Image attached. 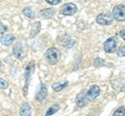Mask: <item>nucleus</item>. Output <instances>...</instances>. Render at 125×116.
Wrapping results in <instances>:
<instances>
[{"label":"nucleus","instance_id":"obj_1","mask_svg":"<svg viewBox=\"0 0 125 116\" xmlns=\"http://www.w3.org/2000/svg\"><path fill=\"white\" fill-rule=\"evenodd\" d=\"M27 42L24 40L19 41L18 42H16V45L13 48V55L16 57L18 60H22L26 57L27 54Z\"/></svg>","mask_w":125,"mask_h":116},{"label":"nucleus","instance_id":"obj_2","mask_svg":"<svg viewBox=\"0 0 125 116\" xmlns=\"http://www.w3.org/2000/svg\"><path fill=\"white\" fill-rule=\"evenodd\" d=\"M61 54H62L61 51L57 48L51 47V48H49L46 51L44 56H45V59H46L47 62H48L49 64H51V65H54V64H56L58 61H60Z\"/></svg>","mask_w":125,"mask_h":116},{"label":"nucleus","instance_id":"obj_3","mask_svg":"<svg viewBox=\"0 0 125 116\" xmlns=\"http://www.w3.org/2000/svg\"><path fill=\"white\" fill-rule=\"evenodd\" d=\"M100 94V87L98 85H92L88 90H85L84 92V99L87 100V103L89 102H95L96 99Z\"/></svg>","mask_w":125,"mask_h":116},{"label":"nucleus","instance_id":"obj_4","mask_svg":"<svg viewBox=\"0 0 125 116\" xmlns=\"http://www.w3.org/2000/svg\"><path fill=\"white\" fill-rule=\"evenodd\" d=\"M34 64H36L34 61H30L25 67V84H24V88H23V93H24L25 96L27 95V88H28V85H29L30 77L34 72V67H36Z\"/></svg>","mask_w":125,"mask_h":116},{"label":"nucleus","instance_id":"obj_5","mask_svg":"<svg viewBox=\"0 0 125 116\" xmlns=\"http://www.w3.org/2000/svg\"><path fill=\"white\" fill-rule=\"evenodd\" d=\"M114 20H115L114 16H113V14H111V13H101L96 18V22L98 23L99 25H102V26L112 25Z\"/></svg>","mask_w":125,"mask_h":116},{"label":"nucleus","instance_id":"obj_6","mask_svg":"<svg viewBox=\"0 0 125 116\" xmlns=\"http://www.w3.org/2000/svg\"><path fill=\"white\" fill-rule=\"evenodd\" d=\"M117 45H118V41H117L116 36H111L108 37L103 44V50L105 53L107 54H112L116 52L117 50Z\"/></svg>","mask_w":125,"mask_h":116},{"label":"nucleus","instance_id":"obj_7","mask_svg":"<svg viewBox=\"0 0 125 116\" xmlns=\"http://www.w3.org/2000/svg\"><path fill=\"white\" fill-rule=\"evenodd\" d=\"M113 16L114 19L118 22H124L125 21V5L118 4L113 9Z\"/></svg>","mask_w":125,"mask_h":116},{"label":"nucleus","instance_id":"obj_8","mask_svg":"<svg viewBox=\"0 0 125 116\" xmlns=\"http://www.w3.org/2000/svg\"><path fill=\"white\" fill-rule=\"evenodd\" d=\"M77 13V6L74 3H65L61 8V15L62 16H74Z\"/></svg>","mask_w":125,"mask_h":116},{"label":"nucleus","instance_id":"obj_9","mask_svg":"<svg viewBox=\"0 0 125 116\" xmlns=\"http://www.w3.org/2000/svg\"><path fill=\"white\" fill-rule=\"evenodd\" d=\"M58 42L62 46V47H65V48H71L74 46V44H75V41H74L73 40L70 36L68 35H64V36H61L60 38H58Z\"/></svg>","mask_w":125,"mask_h":116},{"label":"nucleus","instance_id":"obj_10","mask_svg":"<svg viewBox=\"0 0 125 116\" xmlns=\"http://www.w3.org/2000/svg\"><path fill=\"white\" fill-rule=\"evenodd\" d=\"M47 94H48V91H47V87L45 86L44 84H41V86H40V90H39L37 92V94H36V99L38 102H43L45 99H46V96Z\"/></svg>","mask_w":125,"mask_h":116},{"label":"nucleus","instance_id":"obj_11","mask_svg":"<svg viewBox=\"0 0 125 116\" xmlns=\"http://www.w3.org/2000/svg\"><path fill=\"white\" fill-rule=\"evenodd\" d=\"M41 30V22H34L33 24H31L30 28V33H29V38H33L34 36H37L39 32Z\"/></svg>","mask_w":125,"mask_h":116},{"label":"nucleus","instance_id":"obj_12","mask_svg":"<svg viewBox=\"0 0 125 116\" xmlns=\"http://www.w3.org/2000/svg\"><path fill=\"white\" fill-rule=\"evenodd\" d=\"M54 14H55V10L53 8H44L40 11V16L43 19H51L54 16Z\"/></svg>","mask_w":125,"mask_h":116},{"label":"nucleus","instance_id":"obj_13","mask_svg":"<svg viewBox=\"0 0 125 116\" xmlns=\"http://www.w3.org/2000/svg\"><path fill=\"white\" fill-rule=\"evenodd\" d=\"M84 92H85V90L83 89L79 94H77V96H76V105L79 108L84 107L85 105H87V100H85V99H84Z\"/></svg>","mask_w":125,"mask_h":116},{"label":"nucleus","instance_id":"obj_14","mask_svg":"<svg viewBox=\"0 0 125 116\" xmlns=\"http://www.w3.org/2000/svg\"><path fill=\"white\" fill-rule=\"evenodd\" d=\"M20 115H24V116H28L31 113V107L28 103H23L21 107H20Z\"/></svg>","mask_w":125,"mask_h":116},{"label":"nucleus","instance_id":"obj_15","mask_svg":"<svg viewBox=\"0 0 125 116\" xmlns=\"http://www.w3.org/2000/svg\"><path fill=\"white\" fill-rule=\"evenodd\" d=\"M68 85H69L68 82H64V83L55 82V83L52 84V89H53V91H55V92H60L62 89H65L66 87H68Z\"/></svg>","mask_w":125,"mask_h":116},{"label":"nucleus","instance_id":"obj_16","mask_svg":"<svg viewBox=\"0 0 125 116\" xmlns=\"http://www.w3.org/2000/svg\"><path fill=\"white\" fill-rule=\"evenodd\" d=\"M14 41H15V35H13V34H6V35H4L2 37L1 44L4 45V46H10V45L13 44Z\"/></svg>","mask_w":125,"mask_h":116},{"label":"nucleus","instance_id":"obj_17","mask_svg":"<svg viewBox=\"0 0 125 116\" xmlns=\"http://www.w3.org/2000/svg\"><path fill=\"white\" fill-rule=\"evenodd\" d=\"M23 15L28 19H36L37 18L36 13H34L32 8H30V7H25V8L23 9Z\"/></svg>","mask_w":125,"mask_h":116},{"label":"nucleus","instance_id":"obj_18","mask_svg":"<svg viewBox=\"0 0 125 116\" xmlns=\"http://www.w3.org/2000/svg\"><path fill=\"white\" fill-rule=\"evenodd\" d=\"M60 110V105L58 104H55V105H52L51 107H49V109L46 111V115L47 116H50V115H53L54 113Z\"/></svg>","mask_w":125,"mask_h":116},{"label":"nucleus","instance_id":"obj_19","mask_svg":"<svg viewBox=\"0 0 125 116\" xmlns=\"http://www.w3.org/2000/svg\"><path fill=\"white\" fill-rule=\"evenodd\" d=\"M105 64V61L103 59H101V58H96L95 60H94V66L95 67H101L103 66Z\"/></svg>","mask_w":125,"mask_h":116},{"label":"nucleus","instance_id":"obj_20","mask_svg":"<svg viewBox=\"0 0 125 116\" xmlns=\"http://www.w3.org/2000/svg\"><path fill=\"white\" fill-rule=\"evenodd\" d=\"M116 52L119 57H125V46H120V47L116 50Z\"/></svg>","mask_w":125,"mask_h":116},{"label":"nucleus","instance_id":"obj_21","mask_svg":"<svg viewBox=\"0 0 125 116\" xmlns=\"http://www.w3.org/2000/svg\"><path fill=\"white\" fill-rule=\"evenodd\" d=\"M9 87V82L6 80L0 78V89H6Z\"/></svg>","mask_w":125,"mask_h":116},{"label":"nucleus","instance_id":"obj_22","mask_svg":"<svg viewBox=\"0 0 125 116\" xmlns=\"http://www.w3.org/2000/svg\"><path fill=\"white\" fill-rule=\"evenodd\" d=\"M114 115L115 116H118V115H125V108L124 107H119L115 112H114Z\"/></svg>","mask_w":125,"mask_h":116},{"label":"nucleus","instance_id":"obj_23","mask_svg":"<svg viewBox=\"0 0 125 116\" xmlns=\"http://www.w3.org/2000/svg\"><path fill=\"white\" fill-rule=\"evenodd\" d=\"M7 31V27L2 24V23H0V37H3L4 36V33Z\"/></svg>","mask_w":125,"mask_h":116},{"label":"nucleus","instance_id":"obj_24","mask_svg":"<svg viewBox=\"0 0 125 116\" xmlns=\"http://www.w3.org/2000/svg\"><path fill=\"white\" fill-rule=\"evenodd\" d=\"M45 2H47L50 5H57L62 2V0H45Z\"/></svg>","mask_w":125,"mask_h":116},{"label":"nucleus","instance_id":"obj_25","mask_svg":"<svg viewBox=\"0 0 125 116\" xmlns=\"http://www.w3.org/2000/svg\"><path fill=\"white\" fill-rule=\"evenodd\" d=\"M119 35H120V37L122 38L123 41H125V29L124 30H121V31L119 32Z\"/></svg>","mask_w":125,"mask_h":116},{"label":"nucleus","instance_id":"obj_26","mask_svg":"<svg viewBox=\"0 0 125 116\" xmlns=\"http://www.w3.org/2000/svg\"><path fill=\"white\" fill-rule=\"evenodd\" d=\"M1 65H2V62H1V60H0V67H1Z\"/></svg>","mask_w":125,"mask_h":116}]
</instances>
